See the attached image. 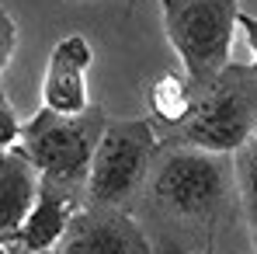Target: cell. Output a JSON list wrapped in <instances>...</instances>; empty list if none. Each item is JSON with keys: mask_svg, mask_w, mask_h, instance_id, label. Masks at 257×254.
Segmentation results:
<instances>
[{"mask_svg": "<svg viewBox=\"0 0 257 254\" xmlns=\"http://www.w3.org/2000/svg\"><path fill=\"white\" fill-rule=\"evenodd\" d=\"M257 136V70L229 63L212 84L195 94L184 126L164 139L171 146H198L212 153H236Z\"/></svg>", "mask_w": 257, "mask_h": 254, "instance_id": "obj_2", "label": "cell"}, {"mask_svg": "<svg viewBox=\"0 0 257 254\" xmlns=\"http://www.w3.org/2000/svg\"><path fill=\"white\" fill-rule=\"evenodd\" d=\"M21 143V119L14 112V105L7 101V94L0 91V150L18 146Z\"/></svg>", "mask_w": 257, "mask_h": 254, "instance_id": "obj_12", "label": "cell"}, {"mask_svg": "<svg viewBox=\"0 0 257 254\" xmlns=\"http://www.w3.org/2000/svg\"><path fill=\"white\" fill-rule=\"evenodd\" d=\"M164 143L150 119H115L108 122L94 160L87 171V202L108 209H132L157 167Z\"/></svg>", "mask_w": 257, "mask_h": 254, "instance_id": "obj_3", "label": "cell"}, {"mask_svg": "<svg viewBox=\"0 0 257 254\" xmlns=\"http://www.w3.org/2000/svg\"><path fill=\"white\" fill-rule=\"evenodd\" d=\"M195 84L188 80V73L181 70V73H160L150 91H146V105H150V112H153V122H160L164 129H177L188 122V115H191V108H195Z\"/></svg>", "mask_w": 257, "mask_h": 254, "instance_id": "obj_10", "label": "cell"}, {"mask_svg": "<svg viewBox=\"0 0 257 254\" xmlns=\"http://www.w3.org/2000/svg\"><path fill=\"white\" fill-rule=\"evenodd\" d=\"M56 254H153V244L132 212L87 202L66 226Z\"/></svg>", "mask_w": 257, "mask_h": 254, "instance_id": "obj_6", "label": "cell"}, {"mask_svg": "<svg viewBox=\"0 0 257 254\" xmlns=\"http://www.w3.org/2000/svg\"><path fill=\"white\" fill-rule=\"evenodd\" d=\"M108 122L111 119L94 105L77 115L42 108L21 122V150L32 157V164L39 167L42 178L84 188L94 150H97Z\"/></svg>", "mask_w": 257, "mask_h": 254, "instance_id": "obj_5", "label": "cell"}, {"mask_svg": "<svg viewBox=\"0 0 257 254\" xmlns=\"http://www.w3.org/2000/svg\"><path fill=\"white\" fill-rule=\"evenodd\" d=\"M240 32H243V39H247V45H250V66L257 70V14H243L240 11Z\"/></svg>", "mask_w": 257, "mask_h": 254, "instance_id": "obj_14", "label": "cell"}, {"mask_svg": "<svg viewBox=\"0 0 257 254\" xmlns=\"http://www.w3.org/2000/svg\"><path fill=\"white\" fill-rule=\"evenodd\" d=\"M14 45H18V25H14V18L7 14V7H0V73H4L7 63H11Z\"/></svg>", "mask_w": 257, "mask_h": 254, "instance_id": "obj_13", "label": "cell"}, {"mask_svg": "<svg viewBox=\"0 0 257 254\" xmlns=\"http://www.w3.org/2000/svg\"><path fill=\"white\" fill-rule=\"evenodd\" d=\"M250 230H254V247H257V219L250 223Z\"/></svg>", "mask_w": 257, "mask_h": 254, "instance_id": "obj_16", "label": "cell"}, {"mask_svg": "<svg viewBox=\"0 0 257 254\" xmlns=\"http://www.w3.org/2000/svg\"><path fill=\"white\" fill-rule=\"evenodd\" d=\"M94 63V49L80 32L63 35L52 45L49 63H45L42 77V108L63 112V115H77L90 108L87 98V70Z\"/></svg>", "mask_w": 257, "mask_h": 254, "instance_id": "obj_7", "label": "cell"}, {"mask_svg": "<svg viewBox=\"0 0 257 254\" xmlns=\"http://www.w3.org/2000/svg\"><path fill=\"white\" fill-rule=\"evenodd\" d=\"M202 254H212V251H202Z\"/></svg>", "mask_w": 257, "mask_h": 254, "instance_id": "obj_17", "label": "cell"}, {"mask_svg": "<svg viewBox=\"0 0 257 254\" xmlns=\"http://www.w3.org/2000/svg\"><path fill=\"white\" fill-rule=\"evenodd\" d=\"M233 174H236L240 209L247 216V223H254L257 219V136L247 139V143L233 153Z\"/></svg>", "mask_w": 257, "mask_h": 254, "instance_id": "obj_11", "label": "cell"}, {"mask_svg": "<svg viewBox=\"0 0 257 254\" xmlns=\"http://www.w3.org/2000/svg\"><path fill=\"white\" fill-rule=\"evenodd\" d=\"M236 174L233 153H212L198 146L164 143L150 185L143 192L146 216L177 240H198L212 251L215 233L236 212Z\"/></svg>", "mask_w": 257, "mask_h": 254, "instance_id": "obj_1", "label": "cell"}, {"mask_svg": "<svg viewBox=\"0 0 257 254\" xmlns=\"http://www.w3.org/2000/svg\"><path fill=\"white\" fill-rule=\"evenodd\" d=\"M39 188H42V174L21 150V143L0 150V247L18 240L39 199Z\"/></svg>", "mask_w": 257, "mask_h": 254, "instance_id": "obj_9", "label": "cell"}, {"mask_svg": "<svg viewBox=\"0 0 257 254\" xmlns=\"http://www.w3.org/2000/svg\"><path fill=\"white\" fill-rule=\"evenodd\" d=\"M0 254H56V251H25V247H18V244H4Z\"/></svg>", "mask_w": 257, "mask_h": 254, "instance_id": "obj_15", "label": "cell"}, {"mask_svg": "<svg viewBox=\"0 0 257 254\" xmlns=\"http://www.w3.org/2000/svg\"><path fill=\"white\" fill-rule=\"evenodd\" d=\"M164 35L195 91L212 84L229 66L233 35L240 28L236 0H160Z\"/></svg>", "mask_w": 257, "mask_h": 254, "instance_id": "obj_4", "label": "cell"}, {"mask_svg": "<svg viewBox=\"0 0 257 254\" xmlns=\"http://www.w3.org/2000/svg\"><path fill=\"white\" fill-rule=\"evenodd\" d=\"M84 206H87V192L80 185L42 178L39 199H35V206H32L14 244L25 247V251H56V244L63 240L66 226L73 223V216Z\"/></svg>", "mask_w": 257, "mask_h": 254, "instance_id": "obj_8", "label": "cell"}]
</instances>
